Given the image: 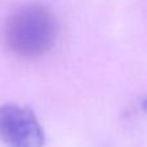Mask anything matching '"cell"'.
I'll return each mask as SVG.
<instances>
[{"instance_id": "cell-1", "label": "cell", "mask_w": 147, "mask_h": 147, "mask_svg": "<svg viewBox=\"0 0 147 147\" xmlns=\"http://www.w3.org/2000/svg\"><path fill=\"white\" fill-rule=\"evenodd\" d=\"M58 25L52 10L41 4L18 9L7 20L4 40L7 47L22 58H38L54 47Z\"/></svg>"}, {"instance_id": "cell-2", "label": "cell", "mask_w": 147, "mask_h": 147, "mask_svg": "<svg viewBox=\"0 0 147 147\" xmlns=\"http://www.w3.org/2000/svg\"><path fill=\"white\" fill-rule=\"evenodd\" d=\"M0 140L8 147H43L45 134L30 109L7 103L0 106Z\"/></svg>"}]
</instances>
